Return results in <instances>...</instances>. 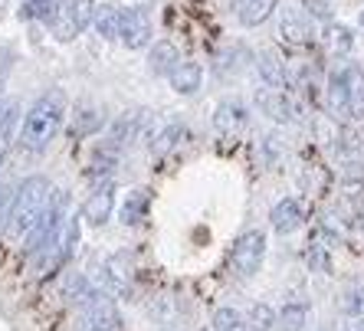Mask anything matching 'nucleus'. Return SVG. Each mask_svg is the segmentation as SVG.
Listing matches in <instances>:
<instances>
[{
	"instance_id": "obj_11",
	"label": "nucleus",
	"mask_w": 364,
	"mask_h": 331,
	"mask_svg": "<svg viewBox=\"0 0 364 331\" xmlns=\"http://www.w3.org/2000/svg\"><path fill=\"white\" fill-rule=\"evenodd\" d=\"M269 227L279 233V237H289V233H296L302 227V207H299L296 197H282L276 200L269 210Z\"/></svg>"
},
{
	"instance_id": "obj_7",
	"label": "nucleus",
	"mask_w": 364,
	"mask_h": 331,
	"mask_svg": "<svg viewBox=\"0 0 364 331\" xmlns=\"http://www.w3.org/2000/svg\"><path fill=\"white\" fill-rule=\"evenodd\" d=\"M119 40L128 50H144L151 43V20L144 7H125L122 10V26H119Z\"/></svg>"
},
{
	"instance_id": "obj_6",
	"label": "nucleus",
	"mask_w": 364,
	"mask_h": 331,
	"mask_svg": "<svg viewBox=\"0 0 364 331\" xmlns=\"http://www.w3.org/2000/svg\"><path fill=\"white\" fill-rule=\"evenodd\" d=\"M325 105H328V115L335 121H348L351 119V72L348 66L335 69L325 82Z\"/></svg>"
},
{
	"instance_id": "obj_34",
	"label": "nucleus",
	"mask_w": 364,
	"mask_h": 331,
	"mask_svg": "<svg viewBox=\"0 0 364 331\" xmlns=\"http://www.w3.org/2000/svg\"><path fill=\"white\" fill-rule=\"evenodd\" d=\"M341 331H364V318H348Z\"/></svg>"
},
{
	"instance_id": "obj_15",
	"label": "nucleus",
	"mask_w": 364,
	"mask_h": 331,
	"mask_svg": "<svg viewBox=\"0 0 364 331\" xmlns=\"http://www.w3.org/2000/svg\"><path fill=\"white\" fill-rule=\"evenodd\" d=\"M309 322H312V308L305 302H286L276 312V328L279 331H309Z\"/></svg>"
},
{
	"instance_id": "obj_22",
	"label": "nucleus",
	"mask_w": 364,
	"mask_h": 331,
	"mask_svg": "<svg viewBox=\"0 0 364 331\" xmlns=\"http://www.w3.org/2000/svg\"><path fill=\"white\" fill-rule=\"evenodd\" d=\"M102 125H105V112L95 105H79V112L73 115V135L76 138L95 135V131H102Z\"/></svg>"
},
{
	"instance_id": "obj_30",
	"label": "nucleus",
	"mask_w": 364,
	"mask_h": 331,
	"mask_svg": "<svg viewBox=\"0 0 364 331\" xmlns=\"http://www.w3.org/2000/svg\"><path fill=\"white\" fill-rule=\"evenodd\" d=\"M302 10H305V17H312V20H325V23L331 20V7L325 0H302Z\"/></svg>"
},
{
	"instance_id": "obj_12",
	"label": "nucleus",
	"mask_w": 364,
	"mask_h": 331,
	"mask_svg": "<svg viewBox=\"0 0 364 331\" xmlns=\"http://www.w3.org/2000/svg\"><path fill=\"white\" fill-rule=\"evenodd\" d=\"M256 72H259L266 89H289V69L279 60V53H272V50L259 53L256 56Z\"/></svg>"
},
{
	"instance_id": "obj_9",
	"label": "nucleus",
	"mask_w": 364,
	"mask_h": 331,
	"mask_svg": "<svg viewBox=\"0 0 364 331\" xmlns=\"http://www.w3.org/2000/svg\"><path fill=\"white\" fill-rule=\"evenodd\" d=\"M246 125H250V109H246L240 99H223V102L213 109V128H217L220 135H240Z\"/></svg>"
},
{
	"instance_id": "obj_10",
	"label": "nucleus",
	"mask_w": 364,
	"mask_h": 331,
	"mask_svg": "<svg viewBox=\"0 0 364 331\" xmlns=\"http://www.w3.org/2000/svg\"><path fill=\"white\" fill-rule=\"evenodd\" d=\"M112 213H115V184H99L89 194V200H85L82 207V220H89L92 227H102V223L112 220Z\"/></svg>"
},
{
	"instance_id": "obj_23",
	"label": "nucleus",
	"mask_w": 364,
	"mask_h": 331,
	"mask_svg": "<svg viewBox=\"0 0 364 331\" xmlns=\"http://www.w3.org/2000/svg\"><path fill=\"white\" fill-rule=\"evenodd\" d=\"M17 125H20L17 102H4V109H0V164L7 158V148L14 141V135H17Z\"/></svg>"
},
{
	"instance_id": "obj_24",
	"label": "nucleus",
	"mask_w": 364,
	"mask_h": 331,
	"mask_svg": "<svg viewBox=\"0 0 364 331\" xmlns=\"http://www.w3.org/2000/svg\"><path fill=\"white\" fill-rule=\"evenodd\" d=\"M60 17V0H23L20 4V20H43L50 26Z\"/></svg>"
},
{
	"instance_id": "obj_20",
	"label": "nucleus",
	"mask_w": 364,
	"mask_h": 331,
	"mask_svg": "<svg viewBox=\"0 0 364 331\" xmlns=\"http://www.w3.org/2000/svg\"><path fill=\"white\" fill-rule=\"evenodd\" d=\"M92 26H95V33H99L102 40H119V26H122V10L115 7V4H102V7H95Z\"/></svg>"
},
{
	"instance_id": "obj_16",
	"label": "nucleus",
	"mask_w": 364,
	"mask_h": 331,
	"mask_svg": "<svg viewBox=\"0 0 364 331\" xmlns=\"http://www.w3.org/2000/svg\"><path fill=\"white\" fill-rule=\"evenodd\" d=\"M148 207H151V190L138 187V190H132V194L125 197V204H122V210H119V220L125 223V227H138V223L148 217Z\"/></svg>"
},
{
	"instance_id": "obj_33",
	"label": "nucleus",
	"mask_w": 364,
	"mask_h": 331,
	"mask_svg": "<svg viewBox=\"0 0 364 331\" xmlns=\"http://www.w3.org/2000/svg\"><path fill=\"white\" fill-rule=\"evenodd\" d=\"M10 63H14V56H10V53H0V109H4V85H7Z\"/></svg>"
},
{
	"instance_id": "obj_27",
	"label": "nucleus",
	"mask_w": 364,
	"mask_h": 331,
	"mask_svg": "<svg viewBox=\"0 0 364 331\" xmlns=\"http://www.w3.org/2000/svg\"><path fill=\"white\" fill-rule=\"evenodd\" d=\"M338 308L348 318H364V286H348V289L341 292Z\"/></svg>"
},
{
	"instance_id": "obj_1",
	"label": "nucleus",
	"mask_w": 364,
	"mask_h": 331,
	"mask_svg": "<svg viewBox=\"0 0 364 331\" xmlns=\"http://www.w3.org/2000/svg\"><path fill=\"white\" fill-rule=\"evenodd\" d=\"M66 92L63 89H46L20 121V145L26 151H46L53 145V138L60 135L63 121H66Z\"/></svg>"
},
{
	"instance_id": "obj_5",
	"label": "nucleus",
	"mask_w": 364,
	"mask_h": 331,
	"mask_svg": "<svg viewBox=\"0 0 364 331\" xmlns=\"http://www.w3.org/2000/svg\"><path fill=\"white\" fill-rule=\"evenodd\" d=\"M148 119H151V112H144V109L122 112L119 119L112 121L109 135H105V145H102V148H105V151H115V154H119L122 148H128V145H135V141H141Z\"/></svg>"
},
{
	"instance_id": "obj_29",
	"label": "nucleus",
	"mask_w": 364,
	"mask_h": 331,
	"mask_svg": "<svg viewBox=\"0 0 364 331\" xmlns=\"http://www.w3.org/2000/svg\"><path fill=\"white\" fill-rule=\"evenodd\" d=\"M282 158V141L279 135H266L263 141H259V161H263V168H276Z\"/></svg>"
},
{
	"instance_id": "obj_31",
	"label": "nucleus",
	"mask_w": 364,
	"mask_h": 331,
	"mask_svg": "<svg viewBox=\"0 0 364 331\" xmlns=\"http://www.w3.org/2000/svg\"><path fill=\"white\" fill-rule=\"evenodd\" d=\"M335 141H341V145H338L341 154H355V151H358V135H355V128L341 125V128H338V138H335Z\"/></svg>"
},
{
	"instance_id": "obj_21",
	"label": "nucleus",
	"mask_w": 364,
	"mask_h": 331,
	"mask_svg": "<svg viewBox=\"0 0 364 331\" xmlns=\"http://www.w3.org/2000/svg\"><path fill=\"white\" fill-rule=\"evenodd\" d=\"M309 23H305V17H299V13H292V10H282L279 17V36L289 43V46H302V43H309Z\"/></svg>"
},
{
	"instance_id": "obj_18",
	"label": "nucleus",
	"mask_w": 364,
	"mask_h": 331,
	"mask_svg": "<svg viewBox=\"0 0 364 331\" xmlns=\"http://www.w3.org/2000/svg\"><path fill=\"white\" fill-rule=\"evenodd\" d=\"M322 40H325V46H328L331 56H348V53L355 50V33H351V26L335 23V20L325 23Z\"/></svg>"
},
{
	"instance_id": "obj_32",
	"label": "nucleus",
	"mask_w": 364,
	"mask_h": 331,
	"mask_svg": "<svg viewBox=\"0 0 364 331\" xmlns=\"http://www.w3.org/2000/svg\"><path fill=\"white\" fill-rule=\"evenodd\" d=\"M341 174H345V180H348V184H364V168H361V164H358V161H348Z\"/></svg>"
},
{
	"instance_id": "obj_3",
	"label": "nucleus",
	"mask_w": 364,
	"mask_h": 331,
	"mask_svg": "<svg viewBox=\"0 0 364 331\" xmlns=\"http://www.w3.org/2000/svg\"><path fill=\"white\" fill-rule=\"evenodd\" d=\"M76 305H79V331H122L119 308H115L109 292L99 289L95 282Z\"/></svg>"
},
{
	"instance_id": "obj_28",
	"label": "nucleus",
	"mask_w": 364,
	"mask_h": 331,
	"mask_svg": "<svg viewBox=\"0 0 364 331\" xmlns=\"http://www.w3.org/2000/svg\"><path fill=\"white\" fill-rule=\"evenodd\" d=\"M348 72H351V119H364V69L348 63Z\"/></svg>"
},
{
	"instance_id": "obj_36",
	"label": "nucleus",
	"mask_w": 364,
	"mask_h": 331,
	"mask_svg": "<svg viewBox=\"0 0 364 331\" xmlns=\"http://www.w3.org/2000/svg\"><path fill=\"white\" fill-rule=\"evenodd\" d=\"M361 23H364V13H361Z\"/></svg>"
},
{
	"instance_id": "obj_13",
	"label": "nucleus",
	"mask_w": 364,
	"mask_h": 331,
	"mask_svg": "<svg viewBox=\"0 0 364 331\" xmlns=\"http://www.w3.org/2000/svg\"><path fill=\"white\" fill-rule=\"evenodd\" d=\"M168 82H171V89H174L178 95H194V92H200V85H203V66H200V63L181 60L178 66L171 69Z\"/></svg>"
},
{
	"instance_id": "obj_17",
	"label": "nucleus",
	"mask_w": 364,
	"mask_h": 331,
	"mask_svg": "<svg viewBox=\"0 0 364 331\" xmlns=\"http://www.w3.org/2000/svg\"><path fill=\"white\" fill-rule=\"evenodd\" d=\"M181 63V53L174 43L168 40H158L151 46V53H148V69H151L154 76H171V69Z\"/></svg>"
},
{
	"instance_id": "obj_4",
	"label": "nucleus",
	"mask_w": 364,
	"mask_h": 331,
	"mask_svg": "<svg viewBox=\"0 0 364 331\" xmlns=\"http://www.w3.org/2000/svg\"><path fill=\"white\" fill-rule=\"evenodd\" d=\"M266 246H269L266 229H243V233L233 239V249H230V263H233V269H237L243 279L256 276V272L263 269Z\"/></svg>"
},
{
	"instance_id": "obj_26",
	"label": "nucleus",
	"mask_w": 364,
	"mask_h": 331,
	"mask_svg": "<svg viewBox=\"0 0 364 331\" xmlns=\"http://www.w3.org/2000/svg\"><path fill=\"white\" fill-rule=\"evenodd\" d=\"M246 328L272 331L276 328V308H272L269 302H256V305H250V312H246Z\"/></svg>"
},
{
	"instance_id": "obj_8",
	"label": "nucleus",
	"mask_w": 364,
	"mask_h": 331,
	"mask_svg": "<svg viewBox=\"0 0 364 331\" xmlns=\"http://www.w3.org/2000/svg\"><path fill=\"white\" fill-rule=\"evenodd\" d=\"M256 105H259V112H263L269 121H276V125H289V121L296 119V105H292V99L286 95V89H259V92H256Z\"/></svg>"
},
{
	"instance_id": "obj_19",
	"label": "nucleus",
	"mask_w": 364,
	"mask_h": 331,
	"mask_svg": "<svg viewBox=\"0 0 364 331\" xmlns=\"http://www.w3.org/2000/svg\"><path fill=\"white\" fill-rule=\"evenodd\" d=\"M95 0H60V13L69 20V23L76 26L79 33H82L85 26H92V17H95Z\"/></svg>"
},
{
	"instance_id": "obj_2",
	"label": "nucleus",
	"mask_w": 364,
	"mask_h": 331,
	"mask_svg": "<svg viewBox=\"0 0 364 331\" xmlns=\"http://www.w3.org/2000/svg\"><path fill=\"white\" fill-rule=\"evenodd\" d=\"M53 197H56V187L43 178V174L26 178L23 184L17 187V194H14V207H10V217H7V233L10 237L23 239L26 233L36 227V220H40L43 213L50 210Z\"/></svg>"
},
{
	"instance_id": "obj_14",
	"label": "nucleus",
	"mask_w": 364,
	"mask_h": 331,
	"mask_svg": "<svg viewBox=\"0 0 364 331\" xmlns=\"http://www.w3.org/2000/svg\"><path fill=\"white\" fill-rule=\"evenodd\" d=\"M276 10H279V0H240L237 20L243 26H250V30H253V26L266 23Z\"/></svg>"
},
{
	"instance_id": "obj_25",
	"label": "nucleus",
	"mask_w": 364,
	"mask_h": 331,
	"mask_svg": "<svg viewBox=\"0 0 364 331\" xmlns=\"http://www.w3.org/2000/svg\"><path fill=\"white\" fill-rule=\"evenodd\" d=\"M76 243H79V217H69L66 227H63V233H60V246H56V259H53V269H60L63 263H69V256H73Z\"/></svg>"
},
{
	"instance_id": "obj_35",
	"label": "nucleus",
	"mask_w": 364,
	"mask_h": 331,
	"mask_svg": "<svg viewBox=\"0 0 364 331\" xmlns=\"http://www.w3.org/2000/svg\"><path fill=\"white\" fill-rule=\"evenodd\" d=\"M315 331H325V328H315Z\"/></svg>"
}]
</instances>
